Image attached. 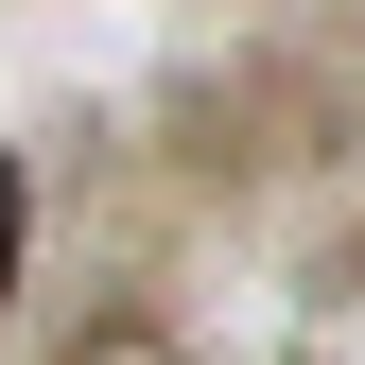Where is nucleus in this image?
Instances as JSON below:
<instances>
[{"label":"nucleus","mask_w":365,"mask_h":365,"mask_svg":"<svg viewBox=\"0 0 365 365\" xmlns=\"http://www.w3.org/2000/svg\"><path fill=\"white\" fill-rule=\"evenodd\" d=\"M18 226H35V192H18V157H0V296H18Z\"/></svg>","instance_id":"1"}]
</instances>
